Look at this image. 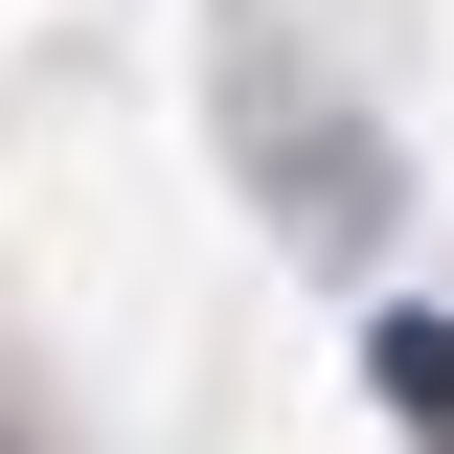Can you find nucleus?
I'll list each match as a JSON object with an SVG mask.
<instances>
[{"mask_svg": "<svg viewBox=\"0 0 454 454\" xmlns=\"http://www.w3.org/2000/svg\"><path fill=\"white\" fill-rule=\"evenodd\" d=\"M364 387H387L409 454H454V318H409V295H387V318H364Z\"/></svg>", "mask_w": 454, "mask_h": 454, "instance_id": "obj_1", "label": "nucleus"}]
</instances>
